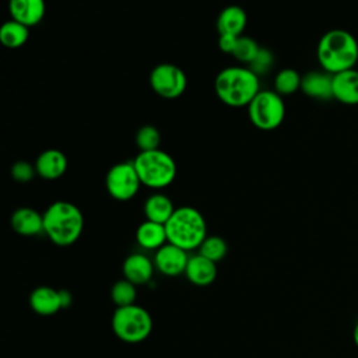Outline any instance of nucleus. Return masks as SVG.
<instances>
[{
    "label": "nucleus",
    "mask_w": 358,
    "mask_h": 358,
    "mask_svg": "<svg viewBox=\"0 0 358 358\" xmlns=\"http://www.w3.org/2000/svg\"><path fill=\"white\" fill-rule=\"evenodd\" d=\"M316 55L323 70L336 74L355 66L358 60V41L350 31L334 28L320 36Z\"/></svg>",
    "instance_id": "1"
},
{
    "label": "nucleus",
    "mask_w": 358,
    "mask_h": 358,
    "mask_svg": "<svg viewBox=\"0 0 358 358\" xmlns=\"http://www.w3.org/2000/svg\"><path fill=\"white\" fill-rule=\"evenodd\" d=\"M215 94L225 105L232 108L248 106L260 91L259 76L249 67L229 66L222 69L214 81Z\"/></svg>",
    "instance_id": "2"
},
{
    "label": "nucleus",
    "mask_w": 358,
    "mask_h": 358,
    "mask_svg": "<svg viewBox=\"0 0 358 358\" xmlns=\"http://www.w3.org/2000/svg\"><path fill=\"white\" fill-rule=\"evenodd\" d=\"M84 217L71 201H53L43 213V232L57 246L73 245L81 235Z\"/></svg>",
    "instance_id": "3"
},
{
    "label": "nucleus",
    "mask_w": 358,
    "mask_h": 358,
    "mask_svg": "<svg viewBox=\"0 0 358 358\" xmlns=\"http://www.w3.org/2000/svg\"><path fill=\"white\" fill-rule=\"evenodd\" d=\"M168 243L186 252L199 249L207 238V225L203 214L189 206L179 207L165 224Z\"/></svg>",
    "instance_id": "4"
},
{
    "label": "nucleus",
    "mask_w": 358,
    "mask_h": 358,
    "mask_svg": "<svg viewBox=\"0 0 358 358\" xmlns=\"http://www.w3.org/2000/svg\"><path fill=\"white\" fill-rule=\"evenodd\" d=\"M141 185L151 189L169 186L176 176V164L173 158L162 151H140L133 161Z\"/></svg>",
    "instance_id": "5"
},
{
    "label": "nucleus",
    "mask_w": 358,
    "mask_h": 358,
    "mask_svg": "<svg viewBox=\"0 0 358 358\" xmlns=\"http://www.w3.org/2000/svg\"><path fill=\"white\" fill-rule=\"evenodd\" d=\"M112 329L122 341L140 343L150 336L152 319L143 306L136 303L116 308L112 316Z\"/></svg>",
    "instance_id": "6"
},
{
    "label": "nucleus",
    "mask_w": 358,
    "mask_h": 358,
    "mask_svg": "<svg viewBox=\"0 0 358 358\" xmlns=\"http://www.w3.org/2000/svg\"><path fill=\"white\" fill-rule=\"evenodd\" d=\"M248 115L255 127L260 130L277 129L285 116V105L280 94L271 90H260L248 105Z\"/></svg>",
    "instance_id": "7"
},
{
    "label": "nucleus",
    "mask_w": 358,
    "mask_h": 358,
    "mask_svg": "<svg viewBox=\"0 0 358 358\" xmlns=\"http://www.w3.org/2000/svg\"><path fill=\"white\" fill-rule=\"evenodd\" d=\"M105 185L113 199L126 201L137 194L141 182L133 162H119L108 171Z\"/></svg>",
    "instance_id": "8"
},
{
    "label": "nucleus",
    "mask_w": 358,
    "mask_h": 358,
    "mask_svg": "<svg viewBox=\"0 0 358 358\" xmlns=\"http://www.w3.org/2000/svg\"><path fill=\"white\" fill-rule=\"evenodd\" d=\"M150 85L162 98L173 99L180 96L187 85L186 74L172 63L157 64L150 74Z\"/></svg>",
    "instance_id": "9"
},
{
    "label": "nucleus",
    "mask_w": 358,
    "mask_h": 358,
    "mask_svg": "<svg viewBox=\"0 0 358 358\" xmlns=\"http://www.w3.org/2000/svg\"><path fill=\"white\" fill-rule=\"evenodd\" d=\"M187 262V252L171 243H165L155 252L154 256L155 267L159 273L168 277H175L185 273Z\"/></svg>",
    "instance_id": "10"
},
{
    "label": "nucleus",
    "mask_w": 358,
    "mask_h": 358,
    "mask_svg": "<svg viewBox=\"0 0 358 358\" xmlns=\"http://www.w3.org/2000/svg\"><path fill=\"white\" fill-rule=\"evenodd\" d=\"M333 98L347 105L358 103V70L355 67L331 74Z\"/></svg>",
    "instance_id": "11"
},
{
    "label": "nucleus",
    "mask_w": 358,
    "mask_h": 358,
    "mask_svg": "<svg viewBox=\"0 0 358 358\" xmlns=\"http://www.w3.org/2000/svg\"><path fill=\"white\" fill-rule=\"evenodd\" d=\"M8 10L11 20L29 28L42 21L46 7L42 0H13Z\"/></svg>",
    "instance_id": "12"
},
{
    "label": "nucleus",
    "mask_w": 358,
    "mask_h": 358,
    "mask_svg": "<svg viewBox=\"0 0 358 358\" xmlns=\"http://www.w3.org/2000/svg\"><path fill=\"white\" fill-rule=\"evenodd\" d=\"M36 173L48 180H53L60 178L67 169V158L66 155L56 148L45 150L39 154L35 162Z\"/></svg>",
    "instance_id": "13"
},
{
    "label": "nucleus",
    "mask_w": 358,
    "mask_h": 358,
    "mask_svg": "<svg viewBox=\"0 0 358 358\" xmlns=\"http://www.w3.org/2000/svg\"><path fill=\"white\" fill-rule=\"evenodd\" d=\"M152 273H154V264L143 253L129 255L123 262L124 280L130 281L134 285L147 284L152 278Z\"/></svg>",
    "instance_id": "14"
},
{
    "label": "nucleus",
    "mask_w": 358,
    "mask_h": 358,
    "mask_svg": "<svg viewBox=\"0 0 358 358\" xmlns=\"http://www.w3.org/2000/svg\"><path fill=\"white\" fill-rule=\"evenodd\" d=\"M10 224L17 234L32 236L43 231V214L29 207H21L11 214Z\"/></svg>",
    "instance_id": "15"
},
{
    "label": "nucleus",
    "mask_w": 358,
    "mask_h": 358,
    "mask_svg": "<svg viewBox=\"0 0 358 358\" xmlns=\"http://www.w3.org/2000/svg\"><path fill=\"white\" fill-rule=\"evenodd\" d=\"M185 274L192 284L206 287L215 280L217 266L214 262L203 257L201 255H196L189 257Z\"/></svg>",
    "instance_id": "16"
},
{
    "label": "nucleus",
    "mask_w": 358,
    "mask_h": 358,
    "mask_svg": "<svg viewBox=\"0 0 358 358\" xmlns=\"http://www.w3.org/2000/svg\"><path fill=\"white\" fill-rule=\"evenodd\" d=\"M29 306L42 316H50L63 309L59 291L50 287L35 288L29 295Z\"/></svg>",
    "instance_id": "17"
},
{
    "label": "nucleus",
    "mask_w": 358,
    "mask_h": 358,
    "mask_svg": "<svg viewBox=\"0 0 358 358\" xmlns=\"http://www.w3.org/2000/svg\"><path fill=\"white\" fill-rule=\"evenodd\" d=\"M248 15L243 8L239 6L225 7L217 18V29L220 35H234L241 36L246 28Z\"/></svg>",
    "instance_id": "18"
},
{
    "label": "nucleus",
    "mask_w": 358,
    "mask_h": 358,
    "mask_svg": "<svg viewBox=\"0 0 358 358\" xmlns=\"http://www.w3.org/2000/svg\"><path fill=\"white\" fill-rule=\"evenodd\" d=\"M301 90L312 98L329 99L333 98L331 74L327 71H309L302 76Z\"/></svg>",
    "instance_id": "19"
},
{
    "label": "nucleus",
    "mask_w": 358,
    "mask_h": 358,
    "mask_svg": "<svg viewBox=\"0 0 358 358\" xmlns=\"http://www.w3.org/2000/svg\"><path fill=\"white\" fill-rule=\"evenodd\" d=\"M136 241L143 249H147V250H154L155 249V250H158L165 243H168L165 225L145 220L144 222H141L137 227Z\"/></svg>",
    "instance_id": "20"
},
{
    "label": "nucleus",
    "mask_w": 358,
    "mask_h": 358,
    "mask_svg": "<svg viewBox=\"0 0 358 358\" xmlns=\"http://www.w3.org/2000/svg\"><path fill=\"white\" fill-rule=\"evenodd\" d=\"M175 210L176 208L173 207L171 199L162 193L151 194L144 203V214L147 220L162 225L168 222Z\"/></svg>",
    "instance_id": "21"
},
{
    "label": "nucleus",
    "mask_w": 358,
    "mask_h": 358,
    "mask_svg": "<svg viewBox=\"0 0 358 358\" xmlns=\"http://www.w3.org/2000/svg\"><path fill=\"white\" fill-rule=\"evenodd\" d=\"M28 27L10 20L0 27V42L8 49H18L28 41Z\"/></svg>",
    "instance_id": "22"
},
{
    "label": "nucleus",
    "mask_w": 358,
    "mask_h": 358,
    "mask_svg": "<svg viewBox=\"0 0 358 358\" xmlns=\"http://www.w3.org/2000/svg\"><path fill=\"white\" fill-rule=\"evenodd\" d=\"M302 77L294 69H282L274 78V91L280 95H289L301 90Z\"/></svg>",
    "instance_id": "23"
},
{
    "label": "nucleus",
    "mask_w": 358,
    "mask_h": 358,
    "mask_svg": "<svg viewBox=\"0 0 358 358\" xmlns=\"http://www.w3.org/2000/svg\"><path fill=\"white\" fill-rule=\"evenodd\" d=\"M227 250H228L227 242L221 236L210 235L200 245L199 255H201L203 257L217 263V262H220V260H222L225 257Z\"/></svg>",
    "instance_id": "24"
},
{
    "label": "nucleus",
    "mask_w": 358,
    "mask_h": 358,
    "mask_svg": "<svg viewBox=\"0 0 358 358\" xmlns=\"http://www.w3.org/2000/svg\"><path fill=\"white\" fill-rule=\"evenodd\" d=\"M137 296V291H136V285L131 284L127 280H119L112 285L110 289V298L115 302V305L117 308H123V306H130L134 305Z\"/></svg>",
    "instance_id": "25"
},
{
    "label": "nucleus",
    "mask_w": 358,
    "mask_h": 358,
    "mask_svg": "<svg viewBox=\"0 0 358 358\" xmlns=\"http://www.w3.org/2000/svg\"><path fill=\"white\" fill-rule=\"evenodd\" d=\"M161 143V134L157 127L151 124L141 126L136 133V144L140 151H152L158 150Z\"/></svg>",
    "instance_id": "26"
},
{
    "label": "nucleus",
    "mask_w": 358,
    "mask_h": 358,
    "mask_svg": "<svg viewBox=\"0 0 358 358\" xmlns=\"http://www.w3.org/2000/svg\"><path fill=\"white\" fill-rule=\"evenodd\" d=\"M260 46L257 45V42L249 36H239L238 38V43L235 48V52L232 53L234 57L239 62L243 63H252V60L256 57V55L259 53Z\"/></svg>",
    "instance_id": "27"
},
{
    "label": "nucleus",
    "mask_w": 358,
    "mask_h": 358,
    "mask_svg": "<svg viewBox=\"0 0 358 358\" xmlns=\"http://www.w3.org/2000/svg\"><path fill=\"white\" fill-rule=\"evenodd\" d=\"M274 63V56L273 53L268 50V49H264V48H260L259 53L256 55V57L252 60V63L249 64L250 70L256 74V76H262V74H266L271 66Z\"/></svg>",
    "instance_id": "28"
},
{
    "label": "nucleus",
    "mask_w": 358,
    "mask_h": 358,
    "mask_svg": "<svg viewBox=\"0 0 358 358\" xmlns=\"http://www.w3.org/2000/svg\"><path fill=\"white\" fill-rule=\"evenodd\" d=\"M10 172H11V176L15 182L27 183L31 179H34V176L36 173V169H35V166H32L27 161H17L15 164H13Z\"/></svg>",
    "instance_id": "29"
},
{
    "label": "nucleus",
    "mask_w": 358,
    "mask_h": 358,
    "mask_svg": "<svg viewBox=\"0 0 358 358\" xmlns=\"http://www.w3.org/2000/svg\"><path fill=\"white\" fill-rule=\"evenodd\" d=\"M238 38L239 36H234V35H220L218 38V48L225 52V53H234L236 43H238Z\"/></svg>",
    "instance_id": "30"
},
{
    "label": "nucleus",
    "mask_w": 358,
    "mask_h": 358,
    "mask_svg": "<svg viewBox=\"0 0 358 358\" xmlns=\"http://www.w3.org/2000/svg\"><path fill=\"white\" fill-rule=\"evenodd\" d=\"M60 294V301H62V308H69L71 305V294L67 291V289H60L59 291Z\"/></svg>",
    "instance_id": "31"
},
{
    "label": "nucleus",
    "mask_w": 358,
    "mask_h": 358,
    "mask_svg": "<svg viewBox=\"0 0 358 358\" xmlns=\"http://www.w3.org/2000/svg\"><path fill=\"white\" fill-rule=\"evenodd\" d=\"M355 341H357V344H358V326H357V329H355Z\"/></svg>",
    "instance_id": "32"
}]
</instances>
